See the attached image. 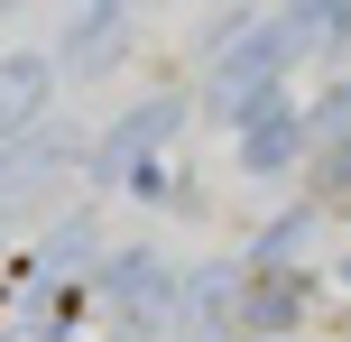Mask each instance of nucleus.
Instances as JSON below:
<instances>
[{"mask_svg": "<svg viewBox=\"0 0 351 342\" xmlns=\"http://www.w3.org/2000/svg\"><path fill=\"white\" fill-rule=\"evenodd\" d=\"M19 111H37V65H0V130H10Z\"/></svg>", "mask_w": 351, "mask_h": 342, "instance_id": "1", "label": "nucleus"}]
</instances>
